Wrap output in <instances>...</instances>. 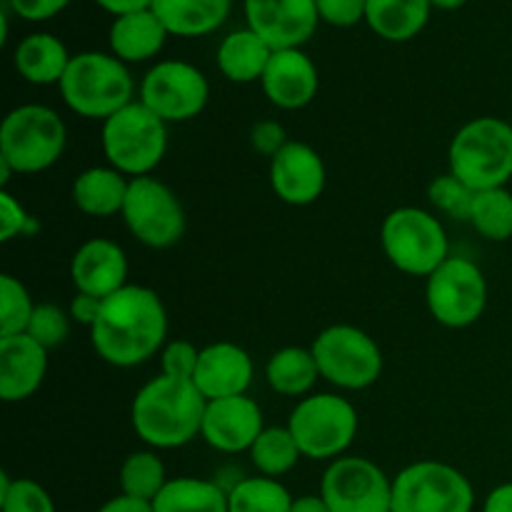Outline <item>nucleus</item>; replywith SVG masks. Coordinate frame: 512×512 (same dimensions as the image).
Here are the masks:
<instances>
[{
    "label": "nucleus",
    "mask_w": 512,
    "mask_h": 512,
    "mask_svg": "<svg viewBox=\"0 0 512 512\" xmlns=\"http://www.w3.org/2000/svg\"><path fill=\"white\" fill-rule=\"evenodd\" d=\"M168 313L155 290L125 285L103 300L90 328V343L100 360L115 368H135L165 348Z\"/></svg>",
    "instance_id": "nucleus-1"
},
{
    "label": "nucleus",
    "mask_w": 512,
    "mask_h": 512,
    "mask_svg": "<svg viewBox=\"0 0 512 512\" xmlns=\"http://www.w3.org/2000/svg\"><path fill=\"white\" fill-rule=\"evenodd\" d=\"M208 400L193 380L158 375L138 390L130 408V423L145 445L158 450L183 448L203 430Z\"/></svg>",
    "instance_id": "nucleus-2"
},
{
    "label": "nucleus",
    "mask_w": 512,
    "mask_h": 512,
    "mask_svg": "<svg viewBox=\"0 0 512 512\" xmlns=\"http://www.w3.org/2000/svg\"><path fill=\"white\" fill-rule=\"evenodd\" d=\"M133 93L135 83L128 65L113 53H100V50L73 55L60 80V95L65 105L80 118L103 120V123L133 103Z\"/></svg>",
    "instance_id": "nucleus-3"
},
{
    "label": "nucleus",
    "mask_w": 512,
    "mask_h": 512,
    "mask_svg": "<svg viewBox=\"0 0 512 512\" xmlns=\"http://www.w3.org/2000/svg\"><path fill=\"white\" fill-rule=\"evenodd\" d=\"M450 173L475 193L505 188L512 178V125L500 118H475L450 143Z\"/></svg>",
    "instance_id": "nucleus-4"
},
{
    "label": "nucleus",
    "mask_w": 512,
    "mask_h": 512,
    "mask_svg": "<svg viewBox=\"0 0 512 512\" xmlns=\"http://www.w3.org/2000/svg\"><path fill=\"white\" fill-rule=\"evenodd\" d=\"M68 143L63 118L48 105H18L0 125V160L15 173H43L55 165Z\"/></svg>",
    "instance_id": "nucleus-5"
},
{
    "label": "nucleus",
    "mask_w": 512,
    "mask_h": 512,
    "mask_svg": "<svg viewBox=\"0 0 512 512\" xmlns=\"http://www.w3.org/2000/svg\"><path fill=\"white\" fill-rule=\"evenodd\" d=\"M103 153L108 163L123 175H150L168 153V123L160 120L140 100H133L103 123Z\"/></svg>",
    "instance_id": "nucleus-6"
},
{
    "label": "nucleus",
    "mask_w": 512,
    "mask_h": 512,
    "mask_svg": "<svg viewBox=\"0 0 512 512\" xmlns=\"http://www.w3.org/2000/svg\"><path fill=\"white\" fill-rule=\"evenodd\" d=\"M380 243L400 273L430 278L450 258L443 223L420 208H398L383 220Z\"/></svg>",
    "instance_id": "nucleus-7"
},
{
    "label": "nucleus",
    "mask_w": 512,
    "mask_h": 512,
    "mask_svg": "<svg viewBox=\"0 0 512 512\" xmlns=\"http://www.w3.org/2000/svg\"><path fill=\"white\" fill-rule=\"evenodd\" d=\"M288 428L303 458L338 460L358 435V410L335 393H315L295 405Z\"/></svg>",
    "instance_id": "nucleus-8"
},
{
    "label": "nucleus",
    "mask_w": 512,
    "mask_h": 512,
    "mask_svg": "<svg viewBox=\"0 0 512 512\" xmlns=\"http://www.w3.org/2000/svg\"><path fill=\"white\" fill-rule=\"evenodd\" d=\"M320 378L340 390H365L383 375L380 345L355 325H330L313 343Z\"/></svg>",
    "instance_id": "nucleus-9"
},
{
    "label": "nucleus",
    "mask_w": 512,
    "mask_h": 512,
    "mask_svg": "<svg viewBox=\"0 0 512 512\" xmlns=\"http://www.w3.org/2000/svg\"><path fill=\"white\" fill-rule=\"evenodd\" d=\"M470 480L453 465L420 460L393 480V512H473Z\"/></svg>",
    "instance_id": "nucleus-10"
},
{
    "label": "nucleus",
    "mask_w": 512,
    "mask_h": 512,
    "mask_svg": "<svg viewBox=\"0 0 512 512\" xmlns=\"http://www.w3.org/2000/svg\"><path fill=\"white\" fill-rule=\"evenodd\" d=\"M430 315L445 328H468L478 323L488 305V283L473 260L450 255L425 285Z\"/></svg>",
    "instance_id": "nucleus-11"
},
{
    "label": "nucleus",
    "mask_w": 512,
    "mask_h": 512,
    "mask_svg": "<svg viewBox=\"0 0 512 512\" xmlns=\"http://www.w3.org/2000/svg\"><path fill=\"white\" fill-rule=\"evenodd\" d=\"M120 215L133 238L153 250L173 248L185 235V210L178 195L153 175L130 180Z\"/></svg>",
    "instance_id": "nucleus-12"
},
{
    "label": "nucleus",
    "mask_w": 512,
    "mask_h": 512,
    "mask_svg": "<svg viewBox=\"0 0 512 512\" xmlns=\"http://www.w3.org/2000/svg\"><path fill=\"white\" fill-rule=\"evenodd\" d=\"M210 100V83L200 68L185 60H160L140 83V103L165 123L198 118Z\"/></svg>",
    "instance_id": "nucleus-13"
},
{
    "label": "nucleus",
    "mask_w": 512,
    "mask_h": 512,
    "mask_svg": "<svg viewBox=\"0 0 512 512\" xmlns=\"http://www.w3.org/2000/svg\"><path fill=\"white\" fill-rule=\"evenodd\" d=\"M320 498L330 512H393V480L373 460L343 455L325 470Z\"/></svg>",
    "instance_id": "nucleus-14"
},
{
    "label": "nucleus",
    "mask_w": 512,
    "mask_h": 512,
    "mask_svg": "<svg viewBox=\"0 0 512 512\" xmlns=\"http://www.w3.org/2000/svg\"><path fill=\"white\" fill-rule=\"evenodd\" d=\"M245 23L273 50L303 48L320 23L315 0H243Z\"/></svg>",
    "instance_id": "nucleus-15"
},
{
    "label": "nucleus",
    "mask_w": 512,
    "mask_h": 512,
    "mask_svg": "<svg viewBox=\"0 0 512 512\" xmlns=\"http://www.w3.org/2000/svg\"><path fill=\"white\" fill-rule=\"evenodd\" d=\"M265 430L263 410L248 395L208 400L200 438L218 453H243Z\"/></svg>",
    "instance_id": "nucleus-16"
},
{
    "label": "nucleus",
    "mask_w": 512,
    "mask_h": 512,
    "mask_svg": "<svg viewBox=\"0 0 512 512\" xmlns=\"http://www.w3.org/2000/svg\"><path fill=\"white\" fill-rule=\"evenodd\" d=\"M328 173L325 163L315 148L298 140H288L285 148L270 160V185L273 193L288 205L315 203L323 195Z\"/></svg>",
    "instance_id": "nucleus-17"
},
{
    "label": "nucleus",
    "mask_w": 512,
    "mask_h": 512,
    "mask_svg": "<svg viewBox=\"0 0 512 512\" xmlns=\"http://www.w3.org/2000/svg\"><path fill=\"white\" fill-rule=\"evenodd\" d=\"M260 85L275 108L300 110L318 95L320 75L303 48H285L275 50Z\"/></svg>",
    "instance_id": "nucleus-18"
},
{
    "label": "nucleus",
    "mask_w": 512,
    "mask_h": 512,
    "mask_svg": "<svg viewBox=\"0 0 512 512\" xmlns=\"http://www.w3.org/2000/svg\"><path fill=\"white\" fill-rule=\"evenodd\" d=\"M75 290L105 300L128 285V258L118 243L108 238H90L75 250L70 263Z\"/></svg>",
    "instance_id": "nucleus-19"
},
{
    "label": "nucleus",
    "mask_w": 512,
    "mask_h": 512,
    "mask_svg": "<svg viewBox=\"0 0 512 512\" xmlns=\"http://www.w3.org/2000/svg\"><path fill=\"white\" fill-rule=\"evenodd\" d=\"M253 373V358L240 345L213 343L200 350L193 383L205 400L235 398L248 393Z\"/></svg>",
    "instance_id": "nucleus-20"
},
{
    "label": "nucleus",
    "mask_w": 512,
    "mask_h": 512,
    "mask_svg": "<svg viewBox=\"0 0 512 512\" xmlns=\"http://www.w3.org/2000/svg\"><path fill=\"white\" fill-rule=\"evenodd\" d=\"M48 373V350L28 333L0 338V398L3 403L28 400Z\"/></svg>",
    "instance_id": "nucleus-21"
},
{
    "label": "nucleus",
    "mask_w": 512,
    "mask_h": 512,
    "mask_svg": "<svg viewBox=\"0 0 512 512\" xmlns=\"http://www.w3.org/2000/svg\"><path fill=\"white\" fill-rule=\"evenodd\" d=\"M168 35L170 33L165 30V25L160 23V18L150 8L113 18L108 30V45L110 53L123 60L125 65L145 63V60H153L165 48Z\"/></svg>",
    "instance_id": "nucleus-22"
},
{
    "label": "nucleus",
    "mask_w": 512,
    "mask_h": 512,
    "mask_svg": "<svg viewBox=\"0 0 512 512\" xmlns=\"http://www.w3.org/2000/svg\"><path fill=\"white\" fill-rule=\"evenodd\" d=\"M73 55L53 33H30L15 45L13 65L23 80L33 85H60Z\"/></svg>",
    "instance_id": "nucleus-23"
},
{
    "label": "nucleus",
    "mask_w": 512,
    "mask_h": 512,
    "mask_svg": "<svg viewBox=\"0 0 512 512\" xmlns=\"http://www.w3.org/2000/svg\"><path fill=\"white\" fill-rule=\"evenodd\" d=\"M233 0H155L153 13L170 35L200 38L210 35L228 20Z\"/></svg>",
    "instance_id": "nucleus-24"
},
{
    "label": "nucleus",
    "mask_w": 512,
    "mask_h": 512,
    "mask_svg": "<svg viewBox=\"0 0 512 512\" xmlns=\"http://www.w3.org/2000/svg\"><path fill=\"white\" fill-rule=\"evenodd\" d=\"M275 50L248 25L225 35L218 45V68L230 83H255L263 80Z\"/></svg>",
    "instance_id": "nucleus-25"
},
{
    "label": "nucleus",
    "mask_w": 512,
    "mask_h": 512,
    "mask_svg": "<svg viewBox=\"0 0 512 512\" xmlns=\"http://www.w3.org/2000/svg\"><path fill=\"white\" fill-rule=\"evenodd\" d=\"M130 180L113 165L108 168H88L75 178L73 203L80 213L93 218H110L123 213L125 198H128Z\"/></svg>",
    "instance_id": "nucleus-26"
},
{
    "label": "nucleus",
    "mask_w": 512,
    "mask_h": 512,
    "mask_svg": "<svg viewBox=\"0 0 512 512\" xmlns=\"http://www.w3.org/2000/svg\"><path fill=\"white\" fill-rule=\"evenodd\" d=\"M433 3L430 0H368L365 23L388 43H405L423 33Z\"/></svg>",
    "instance_id": "nucleus-27"
},
{
    "label": "nucleus",
    "mask_w": 512,
    "mask_h": 512,
    "mask_svg": "<svg viewBox=\"0 0 512 512\" xmlns=\"http://www.w3.org/2000/svg\"><path fill=\"white\" fill-rule=\"evenodd\" d=\"M265 378H268V385L278 395L303 398L318 383L320 370L318 363H315L313 350L290 345V348L273 353V358L265 365Z\"/></svg>",
    "instance_id": "nucleus-28"
},
{
    "label": "nucleus",
    "mask_w": 512,
    "mask_h": 512,
    "mask_svg": "<svg viewBox=\"0 0 512 512\" xmlns=\"http://www.w3.org/2000/svg\"><path fill=\"white\" fill-rule=\"evenodd\" d=\"M155 512H230L228 493L218 483L200 478L168 480L158 498L153 500Z\"/></svg>",
    "instance_id": "nucleus-29"
},
{
    "label": "nucleus",
    "mask_w": 512,
    "mask_h": 512,
    "mask_svg": "<svg viewBox=\"0 0 512 512\" xmlns=\"http://www.w3.org/2000/svg\"><path fill=\"white\" fill-rule=\"evenodd\" d=\"M293 495L288 493L280 480L265 478H243L228 490L230 512H290Z\"/></svg>",
    "instance_id": "nucleus-30"
},
{
    "label": "nucleus",
    "mask_w": 512,
    "mask_h": 512,
    "mask_svg": "<svg viewBox=\"0 0 512 512\" xmlns=\"http://www.w3.org/2000/svg\"><path fill=\"white\" fill-rule=\"evenodd\" d=\"M248 453L258 473L275 480L288 475L303 458L288 425L285 428H265Z\"/></svg>",
    "instance_id": "nucleus-31"
},
{
    "label": "nucleus",
    "mask_w": 512,
    "mask_h": 512,
    "mask_svg": "<svg viewBox=\"0 0 512 512\" xmlns=\"http://www.w3.org/2000/svg\"><path fill=\"white\" fill-rule=\"evenodd\" d=\"M165 485H168L165 465L153 450L130 453L120 465V493L123 495L153 503Z\"/></svg>",
    "instance_id": "nucleus-32"
},
{
    "label": "nucleus",
    "mask_w": 512,
    "mask_h": 512,
    "mask_svg": "<svg viewBox=\"0 0 512 512\" xmlns=\"http://www.w3.org/2000/svg\"><path fill=\"white\" fill-rule=\"evenodd\" d=\"M470 225L475 233L493 243L512 238V193L508 188H490L475 193Z\"/></svg>",
    "instance_id": "nucleus-33"
},
{
    "label": "nucleus",
    "mask_w": 512,
    "mask_h": 512,
    "mask_svg": "<svg viewBox=\"0 0 512 512\" xmlns=\"http://www.w3.org/2000/svg\"><path fill=\"white\" fill-rule=\"evenodd\" d=\"M33 310L35 303L28 288L13 275H0V338L25 333Z\"/></svg>",
    "instance_id": "nucleus-34"
},
{
    "label": "nucleus",
    "mask_w": 512,
    "mask_h": 512,
    "mask_svg": "<svg viewBox=\"0 0 512 512\" xmlns=\"http://www.w3.org/2000/svg\"><path fill=\"white\" fill-rule=\"evenodd\" d=\"M0 512H55L48 490L30 478L0 475Z\"/></svg>",
    "instance_id": "nucleus-35"
},
{
    "label": "nucleus",
    "mask_w": 512,
    "mask_h": 512,
    "mask_svg": "<svg viewBox=\"0 0 512 512\" xmlns=\"http://www.w3.org/2000/svg\"><path fill=\"white\" fill-rule=\"evenodd\" d=\"M428 198L435 205V210L445 213L450 220H465V223H470L475 190L468 188L463 180L455 178L453 173L433 178V183L428 185Z\"/></svg>",
    "instance_id": "nucleus-36"
},
{
    "label": "nucleus",
    "mask_w": 512,
    "mask_h": 512,
    "mask_svg": "<svg viewBox=\"0 0 512 512\" xmlns=\"http://www.w3.org/2000/svg\"><path fill=\"white\" fill-rule=\"evenodd\" d=\"M70 320L73 318H70L60 305L40 303L35 305L33 318H30L28 330H25V333H28L33 340H38L45 350H53L68 340Z\"/></svg>",
    "instance_id": "nucleus-37"
},
{
    "label": "nucleus",
    "mask_w": 512,
    "mask_h": 512,
    "mask_svg": "<svg viewBox=\"0 0 512 512\" xmlns=\"http://www.w3.org/2000/svg\"><path fill=\"white\" fill-rule=\"evenodd\" d=\"M200 363V350L190 340H173L160 350V375L175 380H193Z\"/></svg>",
    "instance_id": "nucleus-38"
},
{
    "label": "nucleus",
    "mask_w": 512,
    "mask_h": 512,
    "mask_svg": "<svg viewBox=\"0 0 512 512\" xmlns=\"http://www.w3.org/2000/svg\"><path fill=\"white\" fill-rule=\"evenodd\" d=\"M365 5L368 0H315L320 20L333 28H353L365 23Z\"/></svg>",
    "instance_id": "nucleus-39"
},
{
    "label": "nucleus",
    "mask_w": 512,
    "mask_h": 512,
    "mask_svg": "<svg viewBox=\"0 0 512 512\" xmlns=\"http://www.w3.org/2000/svg\"><path fill=\"white\" fill-rule=\"evenodd\" d=\"M30 233V218L23 205L8 193V188L0 190V240L10 243L18 235Z\"/></svg>",
    "instance_id": "nucleus-40"
},
{
    "label": "nucleus",
    "mask_w": 512,
    "mask_h": 512,
    "mask_svg": "<svg viewBox=\"0 0 512 512\" xmlns=\"http://www.w3.org/2000/svg\"><path fill=\"white\" fill-rule=\"evenodd\" d=\"M285 143H288V133H285V128L278 120H260L250 130V145H253V150L270 160L285 148Z\"/></svg>",
    "instance_id": "nucleus-41"
},
{
    "label": "nucleus",
    "mask_w": 512,
    "mask_h": 512,
    "mask_svg": "<svg viewBox=\"0 0 512 512\" xmlns=\"http://www.w3.org/2000/svg\"><path fill=\"white\" fill-rule=\"evenodd\" d=\"M5 5L10 8V13L28 20V23H43V20L63 13L70 0H5Z\"/></svg>",
    "instance_id": "nucleus-42"
},
{
    "label": "nucleus",
    "mask_w": 512,
    "mask_h": 512,
    "mask_svg": "<svg viewBox=\"0 0 512 512\" xmlns=\"http://www.w3.org/2000/svg\"><path fill=\"white\" fill-rule=\"evenodd\" d=\"M100 308H103V300L100 298H93V295H85V293H75L73 303H70V318L90 330L95 320H98Z\"/></svg>",
    "instance_id": "nucleus-43"
},
{
    "label": "nucleus",
    "mask_w": 512,
    "mask_h": 512,
    "mask_svg": "<svg viewBox=\"0 0 512 512\" xmlns=\"http://www.w3.org/2000/svg\"><path fill=\"white\" fill-rule=\"evenodd\" d=\"M98 8H103L105 13H110L113 18H120V15L140 13V10L153 8L155 0H93Z\"/></svg>",
    "instance_id": "nucleus-44"
},
{
    "label": "nucleus",
    "mask_w": 512,
    "mask_h": 512,
    "mask_svg": "<svg viewBox=\"0 0 512 512\" xmlns=\"http://www.w3.org/2000/svg\"><path fill=\"white\" fill-rule=\"evenodd\" d=\"M98 512H155V510H153V503H148V500H138L120 493L118 498H110L108 503L100 505Z\"/></svg>",
    "instance_id": "nucleus-45"
},
{
    "label": "nucleus",
    "mask_w": 512,
    "mask_h": 512,
    "mask_svg": "<svg viewBox=\"0 0 512 512\" xmlns=\"http://www.w3.org/2000/svg\"><path fill=\"white\" fill-rule=\"evenodd\" d=\"M483 512H512V483L498 485L495 490H490V495L485 498Z\"/></svg>",
    "instance_id": "nucleus-46"
},
{
    "label": "nucleus",
    "mask_w": 512,
    "mask_h": 512,
    "mask_svg": "<svg viewBox=\"0 0 512 512\" xmlns=\"http://www.w3.org/2000/svg\"><path fill=\"white\" fill-rule=\"evenodd\" d=\"M290 512H330V510L320 495H303V498L293 500V508H290Z\"/></svg>",
    "instance_id": "nucleus-47"
},
{
    "label": "nucleus",
    "mask_w": 512,
    "mask_h": 512,
    "mask_svg": "<svg viewBox=\"0 0 512 512\" xmlns=\"http://www.w3.org/2000/svg\"><path fill=\"white\" fill-rule=\"evenodd\" d=\"M433 3V10H445V13H453V10L463 8L468 0H430Z\"/></svg>",
    "instance_id": "nucleus-48"
}]
</instances>
